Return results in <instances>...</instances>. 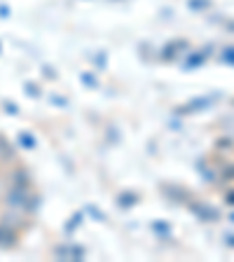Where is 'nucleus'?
Segmentation results:
<instances>
[{"label":"nucleus","mask_w":234,"mask_h":262,"mask_svg":"<svg viewBox=\"0 0 234 262\" xmlns=\"http://www.w3.org/2000/svg\"><path fill=\"white\" fill-rule=\"evenodd\" d=\"M22 143H24L26 147H35V138L28 136V134H22Z\"/></svg>","instance_id":"423d86ee"},{"label":"nucleus","mask_w":234,"mask_h":262,"mask_svg":"<svg viewBox=\"0 0 234 262\" xmlns=\"http://www.w3.org/2000/svg\"><path fill=\"white\" fill-rule=\"evenodd\" d=\"M82 82H87V84H94V77H89V75H82Z\"/></svg>","instance_id":"6e6552de"},{"label":"nucleus","mask_w":234,"mask_h":262,"mask_svg":"<svg viewBox=\"0 0 234 262\" xmlns=\"http://www.w3.org/2000/svg\"><path fill=\"white\" fill-rule=\"evenodd\" d=\"M225 61H234V49H225Z\"/></svg>","instance_id":"0eeeda50"},{"label":"nucleus","mask_w":234,"mask_h":262,"mask_svg":"<svg viewBox=\"0 0 234 262\" xmlns=\"http://www.w3.org/2000/svg\"><path fill=\"white\" fill-rule=\"evenodd\" d=\"M232 220H234V215H232Z\"/></svg>","instance_id":"9b49d317"},{"label":"nucleus","mask_w":234,"mask_h":262,"mask_svg":"<svg viewBox=\"0 0 234 262\" xmlns=\"http://www.w3.org/2000/svg\"><path fill=\"white\" fill-rule=\"evenodd\" d=\"M14 239L16 236L10 232V227H7V225H0V246H12Z\"/></svg>","instance_id":"f03ea898"},{"label":"nucleus","mask_w":234,"mask_h":262,"mask_svg":"<svg viewBox=\"0 0 234 262\" xmlns=\"http://www.w3.org/2000/svg\"><path fill=\"white\" fill-rule=\"evenodd\" d=\"M138 196L136 194H122L117 202H120V206H134V202H136Z\"/></svg>","instance_id":"20e7f679"},{"label":"nucleus","mask_w":234,"mask_h":262,"mask_svg":"<svg viewBox=\"0 0 234 262\" xmlns=\"http://www.w3.org/2000/svg\"><path fill=\"white\" fill-rule=\"evenodd\" d=\"M227 202H232V206H234V194H227Z\"/></svg>","instance_id":"1a4fd4ad"},{"label":"nucleus","mask_w":234,"mask_h":262,"mask_svg":"<svg viewBox=\"0 0 234 262\" xmlns=\"http://www.w3.org/2000/svg\"><path fill=\"white\" fill-rule=\"evenodd\" d=\"M208 5V0H190V7L192 10H202V7Z\"/></svg>","instance_id":"39448f33"},{"label":"nucleus","mask_w":234,"mask_h":262,"mask_svg":"<svg viewBox=\"0 0 234 262\" xmlns=\"http://www.w3.org/2000/svg\"><path fill=\"white\" fill-rule=\"evenodd\" d=\"M192 211H195L202 220H216V218H218V211H213V208L204 206V204H197V206H192Z\"/></svg>","instance_id":"f257e3e1"},{"label":"nucleus","mask_w":234,"mask_h":262,"mask_svg":"<svg viewBox=\"0 0 234 262\" xmlns=\"http://www.w3.org/2000/svg\"><path fill=\"white\" fill-rule=\"evenodd\" d=\"M0 157H3V159L12 157V145H7V141L3 136H0Z\"/></svg>","instance_id":"7ed1b4c3"},{"label":"nucleus","mask_w":234,"mask_h":262,"mask_svg":"<svg viewBox=\"0 0 234 262\" xmlns=\"http://www.w3.org/2000/svg\"><path fill=\"white\" fill-rule=\"evenodd\" d=\"M227 244H229V246H234V236H227Z\"/></svg>","instance_id":"9d476101"}]
</instances>
